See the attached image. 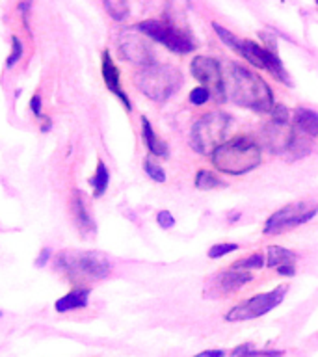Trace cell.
Instances as JSON below:
<instances>
[{"label": "cell", "instance_id": "obj_5", "mask_svg": "<svg viewBox=\"0 0 318 357\" xmlns=\"http://www.w3.org/2000/svg\"><path fill=\"white\" fill-rule=\"evenodd\" d=\"M231 117L223 112H209L194 123L190 130V145L199 155H212L222 144L227 142Z\"/></svg>", "mask_w": 318, "mask_h": 357}, {"label": "cell", "instance_id": "obj_6", "mask_svg": "<svg viewBox=\"0 0 318 357\" xmlns=\"http://www.w3.org/2000/svg\"><path fill=\"white\" fill-rule=\"evenodd\" d=\"M56 268L71 275L105 279L110 273V261L97 251H61L56 257Z\"/></svg>", "mask_w": 318, "mask_h": 357}, {"label": "cell", "instance_id": "obj_22", "mask_svg": "<svg viewBox=\"0 0 318 357\" xmlns=\"http://www.w3.org/2000/svg\"><path fill=\"white\" fill-rule=\"evenodd\" d=\"M283 350H253V346L250 342L245 344L236 346L233 351H231V357H283Z\"/></svg>", "mask_w": 318, "mask_h": 357}, {"label": "cell", "instance_id": "obj_10", "mask_svg": "<svg viewBox=\"0 0 318 357\" xmlns=\"http://www.w3.org/2000/svg\"><path fill=\"white\" fill-rule=\"evenodd\" d=\"M190 73L195 80H199L203 88L211 91L212 97H216L220 102L227 99L225 93V80H223L222 67L220 61L209 56H195L192 63H190Z\"/></svg>", "mask_w": 318, "mask_h": 357}, {"label": "cell", "instance_id": "obj_34", "mask_svg": "<svg viewBox=\"0 0 318 357\" xmlns=\"http://www.w3.org/2000/svg\"><path fill=\"white\" fill-rule=\"evenodd\" d=\"M49 257H50V250H49V248H45V250L39 253L38 261H36V266H38V268L45 266V264H47V261H49Z\"/></svg>", "mask_w": 318, "mask_h": 357}, {"label": "cell", "instance_id": "obj_32", "mask_svg": "<svg viewBox=\"0 0 318 357\" xmlns=\"http://www.w3.org/2000/svg\"><path fill=\"white\" fill-rule=\"evenodd\" d=\"M30 110H32V114L36 117H41V108H43V100H41V97H39L38 93L32 95V99H30Z\"/></svg>", "mask_w": 318, "mask_h": 357}, {"label": "cell", "instance_id": "obj_12", "mask_svg": "<svg viewBox=\"0 0 318 357\" xmlns=\"http://www.w3.org/2000/svg\"><path fill=\"white\" fill-rule=\"evenodd\" d=\"M296 132L292 121H273L270 119L268 125H264L262 128V144L270 153L279 156H289L290 149L296 142Z\"/></svg>", "mask_w": 318, "mask_h": 357}, {"label": "cell", "instance_id": "obj_36", "mask_svg": "<svg viewBox=\"0 0 318 357\" xmlns=\"http://www.w3.org/2000/svg\"><path fill=\"white\" fill-rule=\"evenodd\" d=\"M317 4H318V0H317Z\"/></svg>", "mask_w": 318, "mask_h": 357}, {"label": "cell", "instance_id": "obj_1", "mask_svg": "<svg viewBox=\"0 0 318 357\" xmlns=\"http://www.w3.org/2000/svg\"><path fill=\"white\" fill-rule=\"evenodd\" d=\"M223 80H225V93L234 105L250 108L259 114H266L275 105L272 89L264 82V78L238 63L229 66L227 77H223Z\"/></svg>", "mask_w": 318, "mask_h": 357}, {"label": "cell", "instance_id": "obj_2", "mask_svg": "<svg viewBox=\"0 0 318 357\" xmlns=\"http://www.w3.org/2000/svg\"><path fill=\"white\" fill-rule=\"evenodd\" d=\"M216 169L227 175H244L261 164V145L250 134H240L222 144L211 155Z\"/></svg>", "mask_w": 318, "mask_h": 357}, {"label": "cell", "instance_id": "obj_13", "mask_svg": "<svg viewBox=\"0 0 318 357\" xmlns=\"http://www.w3.org/2000/svg\"><path fill=\"white\" fill-rule=\"evenodd\" d=\"M100 73H103V80H105L106 88L110 89L112 93L121 100L123 106L127 108V112L132 110V105H130L127 93L123 91L121 82H119V69H117V66L112 60L110 50H105L103 56H100Z\"/></svg>", "mask_w": 318, "mask_h": 357}, {"label": "cell", "instance_id": "obj_17", "mask_svg": "<svg viewBox=\"0 0 318 357\" xmlns=\"http://www.w3.org/2000/svg\"><path fill=\"white\" fill-rule=\"evenodd\" d=\"M292 125L296 130L305 134L309 138H317L318 136V114L309 108H296L294 117H292Z\"/></svg>", "mask_w": 318, "mask_h": 357}, {"label": "cell", "instance_id": "obj_28", "mask_svg": "<svg viewBox=\"0 0 318 357\" xmlns=\"http://www.w3.org/2000/svg\"><path fill=\"white\" fill-rule=\"evenodd\" d=\"M22 52H24V49H22L21 39L17 38V36H13V38H11V52H10V56H8V61H6V66H8V67L15 66L17 61L22 58Z\"/></svg>", "mask_w": 318, "mask_h": 357}, {"label": "cell", "instance_id": "obj_33", "mask_svg": "<svg viewBox=\"0 0 318 357\" xmlns=\"http://www.w3.org/2000/svg\"><path fill=\"white\" fill-rule=\"evenodd\" d=\"M279 275H287V278H292L296 273V266L294 264H283V266L278 268Z\"/></svg>", "mask_w": 318, "mask_h": 357}, {"label": "cell", "instance_id": "obj_8", "mask_svg": "<svg viewBox=\"0 0 318 357\" xmlns=\"http://www.w3.org/2000/svg\"><path fill=\"white\" fill-rule=\"evenodd\" d=\"M287 290H289L287 284H279V287H275V289L270 290V292L251 296L250 300H245L242 301V303H238V305H234L233 309L225 314V320H227V322H244V320H253V318L264 317L266 312L275 309V307L285 300Z\"/></svg>", "mask_w": 318, "mask_h": 357}, {"label": "cell", "instance_id": "obj_25", "mask_svg": "<svg viewBox=\"0 0 318 357\" xmlns=\"http://www.w3.org/2000/svg\"><path fill=\"white\" fill-rule=\"evenodd\" d=\"M106 11L110 13L112 19L123 21L128 15V2L127 0H103Z\"/></svg>", "mask_w": 318, "mask_h": 357}, {"label": "cell", "instance_id": "obj_7", "mask_svg": "<svg viewBox=\"0 0 318 357\" xmlns=\"http://www.w3.org/2000/svg\"><path fill=\"white\" fill-rule=\"evenodd\" d=\"M136 30L144 33L145 38L164 45L166 49H169L175 54H188L195 49V41L192 38V33L179 30L167 21H155V19L142 21L136 24Z\"/></svg>", "mask_w": 318, "mask_h": 357}, {"label": "cell", "instance_id": "obj_15", "mask_svg": "<svg viewBox=\"0 0 318 357\" xmlns=\"http://www.w3.org/2000/svg\"><path fill=\"white\" fill-rule=\"evenodd\" d=\"M71 208H73V218H75V223H77L78 231L88 236V234L95 233V223L89 216L88 208H86V201H84L82 192H73L71 197Z\"/></svg>", "mask_w": 318, "mask_h": 357}, {"label": "cell", "instance_id": "obj_14", "mask_svg": "<svg viewBox=\"0 0 318 357\" xmlns=\"http://www.w3.org/2000/svg\"><path fill=\"white\" fill-rule=\"evenodd\" d=\"M251 279H253V275L250 272L229 268L225 272H220L218 275H214V283H216L214 287H216L220 294H227V292L242 289L245 283H250Z\"/></svg>", "mask_w": 318, "mask_h": 357}, {"label": "cell", "instance_id": "obj_11", "mask_svg": "<svg viewBox=\"0 0 318 357\" xmlns=\"http://www.w3.org/2000/svg\"><path fill=\"white\" fill-rule=\"evenodd\" d=\"M117 45H119V52L127 61L136 63V66L147 67L156 63L155 61V50L151 47V43L145 39L142 32H138L136 28H128L123 30L117 38Z\"/></svg>", "mask_w": 318, "mask_h": 357}, {"label": "cell", "instance_id": "obj_19", "mask_svg": "<svg viewBox=\"0 0 318 357\" xmlns=\"http://www.w3.org/2000/svg\"><path fill=\"white\" fill-rule=\"evenodd\" d=\"M186 11H188V0H169L166 11H164V21H167L179 30L190 32L188 22H186Z\"/></svg>", "mask_w": 318, "mask_h": 357}, {"label": "cell", "instance_id": "obj_4", "mask_svg": "<svg viewBox=\"0 0 318 357\" xmlns=\"http://www.w3.org/2000/svg\"><path fill=\"white\" fill-rule=\"evenodd\" d=\"M134 82L147 99L155 102H166L183 86V77L175 67L153 63V66L142 67Z\"/></svg>", "mask_w": 318, "mask_h": 357}, {"label": "cell", "instance_id": "obj_24", "mask_svg": "<svg viewBox=\"0 0 318 357\" xmlns=\"http://www.w3.org/2000/svg\"><path fill=\"white\" fill-rule=\"evenodd\" d=\"M266 264V257L264 253H251L250 257L245 259H240V261L233 262V270H244V272H250V270H261L262 266Z\"/></svg>", "mask_w": 318, "mask_h": 357}, {"label": "cell", "instance_id": "obj_18", "mask_svg": "<svg viewBox=\"0 0 318 357\" xmlns=\"http://www.w3.org/2000/svg\"><path fill=\"white\" fill-rule=\"evenodd\" d=\"M89 301V289H84V287H78V289H73L71 292H67L66 296H61L60 300L54 303V309L58 312H67L73 311V309H84L88 305Z\"/></svg>", "mask_w": 318, "mask_h": 357}, {"label": "cell", "instance_id": "obj_35", "mask_svg": "<svg viewBox=\"0 0 318 357\" xmlns=\"http://www.w3.org/2000/svg\"><path fill=\"white\" fill-rule=\"evenodd\" d=\"M194 357H225V351L223 350H205L195 354Z\"/></svg>", "mask_w": 318, "mask_h": 357}, {"label": "cell", "instance_id": "obj_9", "mask_svg": "<svg viewBox=\"0 0 318 357\" xmlns=\"http://www.w3.org/2000/svg\"><path fill=\"white\" fill-rule=\"evenodd\" d=\"M318 214V205H311L307 201H298L279 208L268 218L264 223V234H281L285 231L303 225Z\"/></svg>", "mask_w": 318, "mask_h": 357}, {"label": "cell", "instance_id": "obj_27", "mask_svg": "<svg viewBox=\"0 0 318 357\" xmlns=\"http://www.w3.org/2000/svg\"><path fill=\"white\" fill-rule=\"evenodd\" d=\"M236 250H238V244H233V242H222V244L212 245L206 255L211 257V259H222V257H225L227 253Z\"/></svg>", "mask_w": 318, "mask_h": 357}, {"label": "cell", "instance_id": "obj_3", "mask_svg": "<svg viewBox=\"0 0 318 357\" xmlns=\"http://www.w3.org/2000/svg\"><path fill=\"white\" fill-rule=\"evenodd\" d=\"M212 28H214V32L220 36V39L227 45L229 49H233L234 52L238 56H242L245 61H250L251 66L257 67V69H262V71H268L272 77L278 78L279 82L290 84L289 75H287L283 63L279 60L278 50L266 49V47L255 43V41H250V39L236 38L234 33L225 30V28H223L222 24H218V22H214Z\"/></svg>", "mask_w": 318, "mask_h": 357}, {"label": "cell", "instance_id": "obj_20", "mask_svg": "<svg viewBox=\"0 0 318 357\" xmlns=\"http://www.w3.org/2000/svg\"><path fill=\"white\" fill-rule=\"evenodd\" d=\"M296 253L294 251L281 248V245H268L266 250V266L279 268L283 264H294Z\"/></svg>", "mask_w": 318, "mask_h": 357}, {"label": "cell", "instance_id": "obj_23", "mask_svg": "<svg viewBox=\"0 0 318 357\" xmlns=\"http://www.w3.org/2000/svg\"><path fill=\"white\" fill-rule=\"evenodd\" d=\"M195 188L197 190H216V188H225L227 184L223 183L222 178L216 177L212 172L201 169L195 173Z\"/></svg>", "mask_w": 318, "mask_h": 357}, {"label": "cell", "instance_id": "obj_26", "mask_svg": "<svg viewBox=\"0 0 318 357\" xmlns=\"http://www.w3.org/2000/svg\"><path fill=\"white\" fill-rule=\"evenodd\" d=\"M144 169L155 183H166V172H164L160 164H156L153 158H145Z\"/></svg>", "mask_w": 318, "mask_h": 357}, {"label": "cell", "instance_id": "obj_21", "mask_svg": "<svg viewBox=\"0 0 318 357\" xmlns=\"http://www.w3.org/2000/svg\"><path fill=\"white\" fill-rule=\"evenodd\" d=\"M108 183H110V173H108V167L103 160L97 162V169H95V175L89 178V184L93 188V197H100L105 194L106 188H108Z\"/></svg>", "mask_w": 318, "mask_h": 357}, {"label": "cell", "instance_id": "obj_30", "mask_svg": "<svg viewBox=\"0 0 318 357\" xmlns=\"http://www.w3.org/2000/svg\"><path fill=\"white\" fill-rule=\"evenodd\" d=\"M270 116H272L273 121H290V112L285 105H273Z\"/></svg>", "mask_w": 318, "mask_h": 357}, {"label": "cell", "instance_id": "obj_31", "mask_svg": "<svg viewBox=\"0 0 318 357\" xmlns=\"http://www.w3.org/2000/svg\"><path fill=\"white\" fill-rule=\"evenodd\" d=\"M156 223L162 229H172L175 225V218H173V214L169 211H160L156 214Z\"/></svg>", "mask_w": 318, "mask_h": 357}, {"label": "cell", "instance_id": "obj_29", "mask_svg": "<svg viewBox=\"0 0 318 357\" xmlns=\"http://www.w3.org/2000/svg\"><path fill=\"white\" fill-rule=\"evenodd\" d=\"M188 99H190V102H192V105L201 106V105H205L206 100H211L212 95L206 88H203V86H197V88H194L192 91H190Z\"/></svg>", "mask_w": 318, "mask_h": 357}, {"label": "cell", "instance_id": "obj_16", "mask_svg": "<svg viewBox=\"0 0 318 357\" xmlns=\"http://www.w3.org/2000/svg\"><path fill=\"white\" fill-rule=\"evenodd\" d=\"M142 138H144L145 147L149 149L153 156H160V158H167L169 156V147L162 138H158L155 132V128L151 127V123L147 117H142Z\"/></svg>", "mask_w": 318, "mask_h": 357}]
</instances>
